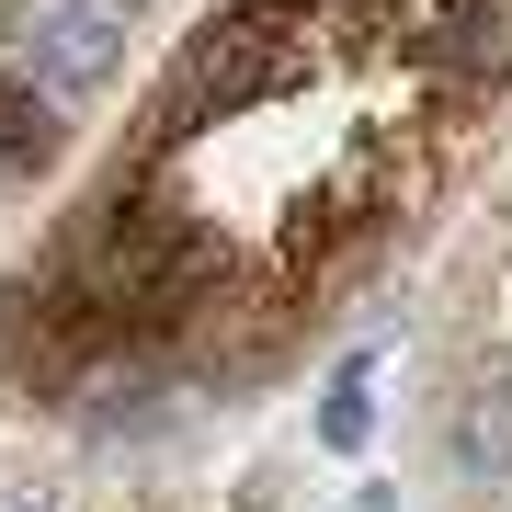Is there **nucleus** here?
<instances>
[{
    "label": "nucleus",
    "instance_id": "1",
    "mask_svg": "<svg viewBox=\"0 0 512 512\" xmlns=\"http://www.w3.org/2000/svg\"><path fill=\"white\" fill-rule=\"evenodd\" d=\"M205 262H217V239H205L183 205H92V228H80V285H92V308H183L205 285Z\"/></svg>",
    "mask_w": 512,
    "mask_h": 512
},
{
    "label": "nucleus",
    "instance_id": "2",
    "mask_svg": "<svg viewBox=\"0 0 512 512\" xmlns=\"http://www.w3.org/2000/svg\"><path fill=\"white\" fill-rule=\"evenodd\" d=\"M274 12H285V0H251V12H228L217 35H194V46H183V69H171V92H160V126H194L205 103L239 114V103L285 92V80L308 69V46H296Z\"/></svg>",
    "mask_w": 512,
    "mask_h": 512
},
{
    "label": "nucleus",
    "instance_id": "3",
    "mask_svg": "<svg viewBox=\"0 0 512 512\" xmlns=\"http://www.w3.org/2000/svg\"><path fill=\"white\" fill-rule=\"evenodd\" d=\"M126 12H137V0H23L0 69L35 80L46 103H92L103 80L126 69Z\"/></svg>",
    "mask_w": 512,
    "mask_h": 512
},
{
    "label": "nucleus",
    "instance_id": "4",
    "mask_svg": "<svg viewBox=\"0 0 512 512\" xmlns=\"http://www.w3.org/2000/svg\"><path fill=\"white\" fill-rule=\"evenodd\" d=\"M444 467H456V490H478V501L512 490V353L456 387V410H444Z\"/></svg>",
    "mask_w": 512,
    "mask_h": 512
},
{
    "label": "nucleus",
    "instance_id": "5",
    "mask_svg": "<svg viewBox=\"0 0 512 512\" xmlns=\"http://www.w3.org/2000/svg\"><path fill=\"white\" fill-rule=\"evenodd\" d=\"M433 69L444 80H512V0H444L433 12Z\"/></svg>",
    "mask_w": 512,
    "mask_h": 512
},
{
    "label": "nucleus",
    "instance_id": "6",
    "mask_svg": "<svg viewBox=\"0 0 512 512\" xmlns=\"http://www.w3.org/2000/svg\"><path fill=\"white\" fill-rule=\"evenodd\" d=\"M57 148H69L57 103L35 92V80H12V69H0V194H12V183H35V171L57 160Z\"/></svg>",
    "mask_w": 512,
    "mask_h": 512
},
{
    "label": "nucleus",
    "instance_id": "7",
    "mask_svg": "<svg viewBox=\"0 0 512 512\" xmlns=\"http://www.w3.org/2000/svg\"><path fill=\"white\" fill-rule=\"evenodd\" d=\"M365 433H376L365 365H342V376H330V399H319V444H330V456H353V444H365Z\"/></svg>",
    "mask_w": 512,
    "mask_h": 512
},
{
    "label": "nucleus",
    "instance_id": "8",
    "mask_svg": "<svg viewBox=\"0 0 512 512\" xmlns=\"http://www.w3.org/2000/svg\"><path fill=\"white\" fill-rule=\"evenodd\" d=\"M0 512H46V501H35V490H0Z\"/></svg>",
    "mask_w": 512,
    "mask_h": 512
},
{
    "label": "nucleus",
    "instance_id": "9",
    "mask_svg": "<svg viewBox=\"0 0 512 512\" xmlns=\"http://www.w3.org/2000/svg\"><path fill=\"white\" fill-rule=\"evenodd\" d=\"M365 512H399V501H387V490H365Z\"/></svg>",
    "mask_w": 512,
    "mask_h": 512
}]
</instances>
